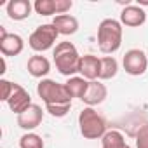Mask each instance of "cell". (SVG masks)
<instances>
[{"label":"cell","mask_w":148,"mask_h":148,"mask_svg":"<svg viewBox=\"0 0 148 148\" xmlns=\"http://www.w3.org/2000/svg\"><path fill=\"white\" fill-rule=\"evenodd\" d=\"M54 64L56 70L64 77H73L75 73H79L80 68V54L77 51V47L71 42H59L54 47Z\"/></svg>","instance_id":"obj_1"},{"label":"cell","mask_w":148,"mask_h":148,"mask_svg":"<svg viewBox=\"0 0 148 148\" xmlns=\"http://www.w3.org/2000/svg\"><path fill=\"white\" fill-rule=\"evenodd\" d=\"M122 23L117 19H103L98 26V45L105 54H113L122 45Z\"/></svg>","instance_id":"obj_2"},{"label":"cell","mask_w":148,"mask_h":148,"mask_svg":"<svg viewBox=\"0 0 148 148\" xmlns=\"http://www.w3.org/2000/svg\"><path fill=\"white\" fill-rule=\"evenodd\" d=\"M79 127L86 139H101L106 134V122L92 106H86L79 113Z\"/></svg>","instance_id":"obj_3"},{"label":"cell","mask_w":148,"mask_h":148,"mask_svg":"<svg viewBox=\"0 0 148 148\" xmlns=\"http://www.w3.org/2000/svg\"><path fill=\"white\" fill-rule=\"evenodd\" d=\"M37 94L42 98L45 106L49 105H64L71 103V96L68 94L64 84H59L51 79H42L37 86Z\"/></svg>","instance_id":"obj_4"},{"label":"cell","mask_w":148,"mask_h":148,"mask_svg":"<svg viewBox=\"0 0 148 148\" xmlns=\"http://www.w3.org/2000/svg\"><path fill=\"white\" fill-rule=\"evenodd\" d=\"M58 35H59V32L56 30V26L52 23H45V25L37 26L32 32V35L28 38V44L35 52H44V51H49L56 44Z\"/></svg>","instance_id":"obj_5"},{"label":"cell","mask_w":148,"mask_h":148,"mask_svg":"<svg viewBox=\"0 0 148 148\" xmlns=\"http://www.w3.org/2000/svg\"><path fill=\"white\" fill-rule=\"evenodd\" d=\"M122 64H124V70L129 75L139 77L148 68V58L141 49H131V51L125 52V56L122 59Z\"/></svg>","instance_id":"obj_6"},{"label":"cell","mask_w":148,"mask_h":148,"mask_svg":"<svg viewBox=\"0 0 148 148\" xmlns=\"http://www.w3.org/2000/svg\"><path fill=\"white\" fill-rule=\"evenodd\" d=\"M25 49V40L18 33H7L4 26H0V52L2 56H18Z\"/></svg>","instance_id":"obj_7"},{"label":"cell","mask_w":148,"mask_h":148,"mask_svg":"<svg viewBox=\"0 0 148 148\" xmlns=\"http://www.w3.org/2000/svg\"><path fill=\"white\" fill-rule=\"evenodd\" d=\"M79 73L89 82L99 80V73H101V58L94 54H84L80 58V68Z\"/></svg>","instance_id":"obj_8"},{"label":"cell","mask_w":148,"mask_h":148,"mask_svg":"<svg viewBox=\"0 0 148 148\" xmlns=\"http://www.w3.org/2000/svg\"><path fill=\"white\" fill-rule=\"evenodd\" d=\"M42 120H44V110L38 105H32L26 112H23L21 115H18V125L21 129L28 131V132L33 131V129H37L42 124Z\"/></svg>","instance_id":"obj_9"},{"label":"cell","mask_w":148,"mask_h":148,"mask_svg":"<svg viewBox=\"0 0 148 148\" xmlns=\"http://www.w3.org/2000/svg\"><path fill=\"white\" fill-rule=\"evenodd\" d=\"M145 21H146V12L139 5L127 4L120 12V23L129 26V28H138V26L145 25Z\"/></svg>","instance_id":"obj_10"},{"label":"cell","mask_w":148,"mask_h":148,"mask_svg":"<svg viewBox=\"0 0 148 148\" xmlns=\"http://www.w3.org/2000/svg\"><path fill=\"white\" fill-rule=\"evenodd\" d=\"M7 105H9L11 112H14L16 115H21V113H23V112H26L33 103H32V98H30L28 91H26L23 86L16 84V89H14L12 96L9 98Z\"/></svg>","instance_id":"obj_11"},{"label":"cell","mask_w":148,"mask_h":148,"mask_svg":"<svg viewBox=\"0 0 148 148\" xmlns=\"http://www.w3.org/2000/svg\"><path fill=\"white\" fill-rule=\"evenodd\" d=\"M108 96V89L105 84H101V80H92L89 82V89L86 92V96L82 98V101L87 106H96L99 103H103Z\"/></svg>","instance_id":"obj_12"},{"label":"cell","mask_w":148,"mask_h":148,"mask_svg":"<svg viewBox=\"0 0 148 148\" xmlns=\"http://www.w3.org/2000/svg\"><path fill=\"white\" fill-rule=\"evenodd\" d=\"M7 16L14 21H23L26 18H30L32 14V2L30 0H11V2L7 4Z\"/></svg>","instance_id":"obj_13"},{"label":"cell","mask_w":148,"mask_h":148,"mask_svg":"<svg viewBox=\"0 0 148 148\" xmlns=\"http://www.w3.org/2000/svg\"><path fill=\"white\" fill-rule=\"evenodd\" d=\"M26 70H28V73H30L32 77L42 79V77H45L47 73L51 71V63H49V59H47L45 56L35 54V56H32V58L28 59Z\"/></svg>","instance_id":"obj_14"},{"label":"cell","mask_w":148,"mask_h":148,"mask_svg":"<svg viewBox=\"0 0 148 148\" xmlns=\"http://www.w3.org/2000/svg\"><path fill=\"white\" fill-rule=\"evenodd\" d=\"M52 25L59 32V35H73L79 30V19L71 14H61L52 19Z\"/></svg>","instance_id":"obj_15"},{"label":"cell","mask_w":148,"mask_h":148,"mask_svg":"<svg viewBox=\"0 0 148 148\" xmlns=\"http://www.w3.org/2000/svg\"><path fill=\"white\" fill-rule=\"evenodd\" d=\"M64 87L68 91V94L71 98H84L87 89H89V80H86L84 77H70L64 82Z\"/></svg>","instance_id":"obj_16"},{"label":"cell","mask_w":148,"mask_h":148,"mask_svg":"<svg viewBox=\"0 0 148 148\" xmlns=\"http://www.w3.org/2000/svg\"><path fill=\"white\" fill-rule=\"evenodd\" d=\"M101 145L103 148H131L124 138V134L120 131H106V134L101 138Z\"/></svg>","instance_id":"obj_17"},{"label":"cell","mask_w":148,"mask_h":148,"mask_svg":"<svg viewBox=\"0 0 148 148\" xmlns=\"http://www.w3.org/2000/svg\"><path fill=\"white\" fill-rule=\"evenodd\" d=\"M119 71V63L113 56H105L101 58V73H99V80H110L117 75Z\"/></svg>","instance_id":"obj_18"},{"label":"cell","mask_w":148,"mask_h":148,"mask_svg":"<svg viewBox=\"0 0 148 148\" xmlns=\"http://www.w3.org/2000/svg\"><path fill=\"white\" fill-rule=\"evenodd\" d=\"M33 9L40 16H58L56 12V0H37L33 4Z\"/></svg>","instance_id":"obj_19"},{"label":"cell","mask_w":148,"mask_h":148,"mask_svg":"<svg viewBox=\"0 0 148 148\" xmlns=\"http://www.w3.org/2000/svg\"><path fill=\"white\" fill-rule=\"evenodd\" d=\"M19 148H44V139L35 132H26L19 138Z\"/></svg>","instance_id":"obj_20"},{"label":"cell","mask_w":148,"mask_h":148,"mask_svg":"<svg viewBox=\"0 0 148 148\" xmlns=\"http://www.w3.org/2000/svg\"><path fill=\"white\" fill-rule=\"evenodd\" d=\"M70 108H71V103H64V105H49V106H45V112H49L52 117H56V119H61V117H64L68 112H70Z\"/></svg>","instance_id":"obj_21"},{"label":"cell","mask_w":148,"mask_h":148,"mask_svg":"<svg viewBox=\"0 0 148 148\" xmlns=\"http://www.w3.org/2000/svg\"><path fill=\"white\" fill-rule=\"evenodd\" d=\"M0 89H2V101H9V98L12 96V92H14V89H16V82H11V80H5V79H2L0 80Z\"/></svg>","instance_id":"obj_22"},{"label":"cell","mask_w":148,"mask_h":148,"mask_svg":"<svg viewBox=\"0 0 148 148\" xmlns=\"http://www.w3.org/2000/svg\"><path fill=\"white\" fill-rule=\"evenodd\" d=\"M136 148H148V124L141 125L136 132Z\"/></svg>","instance_id":"obj_23"},{"label":"cell","mask_w":148,"mask_h":148,"mask_svg":"<svg viewBox=\"0 0 148 148\" xmlns=\"http://www.w3.org/2000/svg\"><path fill=\"white\" fill-rule=\"evenodd\" d=\"M71 7H73L71 0H56V12H58V16L66 14Z\"/></svg>","instance_id":"obj_24"},{"label":"cell","mask_w":148,"mask_h":148,"mask_svg":"<svg viewBox=\"0 0 148 148\" xmlns=\"http://www.w3.org/2000/svg\"><path fill=\"white\" fill-rule=\"evenodd\" d=\"M138 5H148V0H138Z\"/></svg>","instance_id":"obj_25"}]
</instances>
